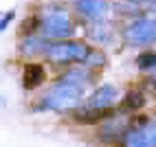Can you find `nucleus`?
I'll return each mask as SVG.
<instances>
[{
    "mask_svg": "<svg viewBox=\"0 0 156 147\" xmlns=\"http://www.w3.org/2000/svg\"><path fill=\"white\" fill-rule=\"evenodd\" d=\"M46 53L53 61H73V59H86L90 51L86 44H79V42H59V44H53Z\"/></svg>",
    "mask_w": 156,
    "mask_h": 147,
    "instance_id": "3",
    "label": "nucleus"
},
{
    "mask_svg": "<svg viewBox=\"0 0 156 147\" xmlns=\"http://www.w3.org/2000/svg\"><path fill=\"white\" fill-rule=\"evenodd\" d=\"M139 132H141L143 147H156V121H154V123H147V125L141 128Z\"/></svg>",
    "mask_w": 156,
    "mask_h": 147,
    "instance_id": "8",
    "label": "nucleus"
},
{
    "mask_svg": "<svg viewBox=\"0 0 156 147\" xmlns=\"http://www.w3.org/2000/svg\"><path fill=\"white\" fill-rule=\"evenodd\" d=\"M132 2H143V0H132Z\"/></svg>",
    "mask_w": 156,
    "mask_h": 147,
    "instance_id": "14",
    "label": "nucleus"
},
{
    "mask_svg": "<svg viewBox=\"0 0 156 147\" xmlns=\"http://www.w3.org/2000/svg\"><path fill=\"white\" fill-rule=\"evenodd\" d=\"M44 81V68L40 64H27L24 66V88H35Z\"/></svg>",
    "mask_w": 156,
    "mask_h": 147,
    "instance_id": "7",
    "label": "nucleus"
},
{
    "mask_svg": "<svg viewBox=\"0 0 156 147\" xmlns=\"http://www.w3.org/2000/svg\"><path fill=\"white\" fill-rule=\"evenodd\" d=\"M44 31L46 35H53V37H64L70 33V20L64 11H59V9H55V11H51L46 18H44Z\"/></svg>",
    "mask_w": 156,
    "mask_h": 147,
    "instance_id": "4",
    "label": "nucleus"
},
{
    "mask_svg": "<svg viewBox=\"0 0 156 147\" xmlns=\"http://www.w3.org/2000/svg\"><path fill=\"white\" fill-rule=\"evenodd\" d=\"M152 5H154V7H156V0H152Z\"/></svg>",
    "mask_w": 156,
    "mask_h": 147,
    "instance_id": "15",
    "label": "nucleus"
},
{
    "mask_svg": "<svg viewBox=\"0 0 156 147\" xmlns=\"http://www.w3.org/2000/svg\"><path fill=\"white\" fill-rule=\"evenodd\" d=\"M126 147H143L141 132H139V130H132V132L126 136Z\"/></svg>",
    "mask_w": 156,
    "mask_h": 147,
    "instance_id": "12",
    "label": "nucleus"
},
{
    "mask_svg": "<svg viewBox=\"0 0 156 147\" xmlns=\"http://www.w3.org/2000/svg\"><path fill=\"white\" fill-rule=\"evenodd\" d=\"M136 64H139V68H143V70L154 68V64H156V53H152V51H147V53H141L139 59H136Z\"/></svg>",
    "mask_w": 156,
    "mask_h": 147,
    "instance_id": "11",
    "label": "nucleus"
},
{
    "mask_svg": "<svg viewBox=\"0 0 156 147\" xmlns=\"http://www.w3.org/2000/svg\"><path fill=\"white\" fill-rule=\"evenodd\" d=\"M145 103V99H143V94L141 92H130L128 97H126V101H123V110H139L141 106Z\"/></svg>",
    "mask_w": 156,
    "mask_h": 147,
    "instance_id": "9",
    "label": "nucleus"
},
{
    "mask_svg": "<svg viewBox=\"0 0 156 147\" xmlns=\"http://www.w3.org/2000/svg\"><path fill=\"white\" fill-rule=\"evenodd\" d=\"M152 70H154V81H156V64H154V68H152Z\"/></svg>",
    "mask_w": 156,
    "mask_h": 147,
    "instance_id": "13",
    "label": "nucleus"
},
{
    "mask_svg": "<svg viewBox=\"0 0 156 147\" xmlns=\"http://www.w3.org/2000/svg\"><path fill=\"white\" fill-rule=\"evenodd\" d=\"M79 99H81V88L59 81L44 97V106L51 110H70L79 103Z\"/></svg>",
    "mask_w": 156,
    "mask_h": 147,
    "instance_id": "1",
    "label": "nucleus"
},
{
    "mask_svg": "<svg viewBox=\"0 0 156 147\" xmlns=\"http://www.w3.org/2000/svg\"><path fill=\"white\" fill-rule=\"evenodd\" d=\"M103 117H108L106 110H86V112L77 114V121H81V123H95V121H99Z\"/></svg>",
    "mask_w": 156,
    "mask_h": 147,
    "instance_id": "10",
    "label": "nucleus"
},
{
    "mask_svg": "<svg viewBox=\"0 0 156 147\" xmlns=\"http://www.w3.org/2000/svg\"><path fill=\"white\" fill-rule=\"evenodd\" d=\"M77 11L88 18H99L106 11V2L103 0H77Z\"/></svg>",
    "mask_w": 156,
    "mask_h": 147,
    "instance_id": "6",
    "label": "nucleus"
},
{
    "mask_svg": "<svg viewBox=\"0 0 156 147\" xmlns=\"http://www.w3.org/2000/svg\"><path fill=\"white\" fill-rule=\"evenodd\" d=\"M114 99H117V88L114 86H101L95 94L90 97V108L92 110H106L108 106H112Z\"/></svg>",
    "mask_w": 156,
    "mask_h": 147,
    "instance_id": "5",
    "label": "nucleus"
},
{
    "mask_svg": "<svg viewBox=\"0 0 156 147\" xmlns=\"http://www.w3.org/2000/svg\"><path fill=\"white\" fill-rule=\"evenodd\" d=\"M156 40V16H141L126 29V42L132 46H145Z\"/></svg>",
    "mask_w": 156,
    "mask_h": 147,
    "instance_id": "2",
    "label": "nucleus"
}]
</instances>
